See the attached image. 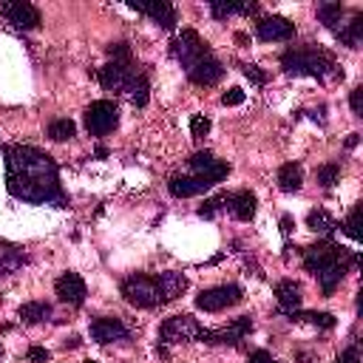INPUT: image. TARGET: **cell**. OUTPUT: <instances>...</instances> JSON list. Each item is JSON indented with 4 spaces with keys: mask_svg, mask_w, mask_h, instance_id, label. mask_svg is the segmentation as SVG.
<instances>
[{
    "mask_svg": "<svg viewBox=\"0 0 363 363\" xmlns=\"http://www.w3.org/2000/svg\"><path fill=\"white\" fill-rule=\"evenodd\" d=\"M241 71H244V77H247L250 82H255V85H264V82H267V74H264L258 65H241Z\"/></svg>",
    "mask_w": 363,
    "mask_h": 363,
    "instance_id": "35",
    "label": "cell"
},
{
    "mask_svg": "<svg viewBox=\"0 0 363 363\" xmlns=\"http://www.w3.org/2000/svg\"><path fill=\"white\" fill-rule=\"evenodd\" d=\"M119 292H122V298L130 306H139V309H156V306H164L167 303V295L162 289L159 275L136 272V275H130V278H125L119 284Z\"/></svg>",
    "mask_w": 363,
    "mask_h": 363,
    "instance_id": "5",
    "label": "cell"
},
{
    "mask_svg": "<svg viewBox=\"0 0 363 363\" xmlns=\"http://www.w3.org/2000/svg\"><path fill=\"white\" fill-rule=\"evenodd\" d=\"M340 17H343V6L340 3H320L318 6V20L326 26V28H337L340 26Z\"/></svg>",
    "mask_w": 363,
    "mask_h": 363,
    "instance_id": "28",
    "label": "cell"
},
{
    "mask_svg": "<svg viewBox=\"0 0 363 363\" xmlns=\"http://www.w3.org/2000/svg\"><path fill=\"white\" fill-rule=\"evenodd\" d=\"M210 133V119L204 116V113H196L193 119H190V136L193 139H204Z\"/></svg>",
    "mask_w": 363,
    "mask_h": 363,
    "instance_id": "33",
    "label": "cell"
},
{
    "mask_svg": "<svg viewBox=\"0 0 363 363\" xmlns=\"http://www.w3.org/2000/svg\"><path fill=\"white\" fill-rule=\"evenodd\" d=\"M170 54L182 62V68L187 71L190 82H196V85H216L224 77V65L216 60L210 45L193 28H184L182 34L173 37Z\"/></svg>",
    "mask_w": 363,
    "mask_h": 363,
    "instance_id": "2",
    "label": "cell"
},
{
    "mask_svg": "<svg viewBox=\"0 0 363 363\" xmlns=\"http://www.w3.org/2000/svg\"><path fill=\"white\" fill-rule=\"evenodd\" d=\"M227 196H230V193H218V196L207 199V201H204V204L199 207V216H201V218H213L216 213L227 210Z\"/></svg>",
    "mask_w": 363,
    "mask_h": 363,
    "instance_id": "31",
    "label": "cell"
},
{
    "mask_svg": "<svg viewBox=\"0 0 363 363\" xmlns=\"http://www.w3.org/2000/svg\"><path fill=\"white\" fill-rule=\"evenodd\" d=\"M210 11L216 20H224L230 14H255L258 11V3H221V0H213L210 3Z\"/></svg>",
    "mask_w": 363,
    "mask_h": 363,
    "instance_id": "23",
    "label": "cell"
},
{
    "mask_svg": "<svg viewBox=\"0 0 363 363\" xmlns=\"http://www.w3.org/2000/svg\"><path fill=\"white\" fill-rule=\"evenodd\" d=\"M199 320L193 315H173L162 323L159 329V346H167V343H190V340H199Z\"/></svg>",
    "mask_w": 363,
    "mask_h": 363,
    "instance_id": "7",
    "label": "cell"
},
{
    "mask_svg": "<svg viewBox=\"0 0 363 363\" xmlns=\"http://www.w3.org/2000/svg\"><path fill=\"white\" fill-rule=\"evenodd\" d=\"M26 357H28L31 363H45V360L51 357V352H48V349H43V346H31Z\"/></svg>",
    "mask_w": 363,
    "mask_h": 363,
    "instance_id": "38",
    "label": "cell"
},
{
    "mask_svg": "<svg viewBox=\"0 0 363 363\" xmlns=\"http://www.w3.org/2000/svg\"><path fill=\"white\" fill-rule=\"evenodd\" d=\"M68 346H71V349L79 346V337H68V340H65V349H68Z\"/></svg>",
    "mask_w": 363,
    "mask_h": 363,
    "instance_id": "43",
    "label": "cell"
},
{
    "mask_svg": "<svg viewBox=\"0 0 363 363\" xmlns=\"http://www.w3.org/2000/svg\"><path fill=\"white\" fill-rule=\"evenodd\" d=\"M349 105H352L354 116H363V85H357V88L352 91V96H349Z\"/></svg>",
    "mask_w": 363,
    "mask_h": 363,
    "instance_id": "36",
    "label": "cell"
},
{
    "mask_svg": "<svg viewBox=\"0 0 363 363\" xmlns=\"http://www.w3.org/2000/svg\"><path fill=\"white\" fill-rule=\"evenodd\" d=\"M335 363H360V357H357V346L352 343L346 352H340V357H337Z\"/></svg>",
    "mask_w": 363,
    "mask_h": 363,
    "instance_id": "40",
    "label": "cell"
},
{
    "mask_svg": "<svg viewBox=\"0 0 363 363\" xmlns=\"http://www.w3.org/2000/svg\"><path fill=\"white\" fill-rule=\"evenodd\" d=\"M26 264V252L9 241H0V275H11Z\"/></svg>",
    "mask_w": 363,
    "mask_h": 363,
    "instance_id": "22",
    "label": "cell"
},
{
    "mask_svg": "<svg viewBox=\"0 0 363 363\" xmlns=\"http://www.w3.org/2000/svg\"><path fill=\"white\" fill-rule=\"evenodd\" d=\"M133 11H139V14H145V17H150L156 26H162V28H176V23H179V17H176V6H170V3H164V0H153V3H139V0H130L128 3Z\"/></svg>",
    "mask_w": 363,
    "mask_h": 363,
    "instance_id": "14",
    "label": "cell"
},
{
    "mask_svg": "<svg viewBox=\"0 0 363 363\" xmlns=\"http://www.w3.org/2000/svg\"><path fill=\"white\" fill-rule=\"evenodd\" d=\"M250 332H252V320H250V315H241V318H235V320H233L230 326H224V329H204V326H201L199 340H204V343H230V346H235V343L244 340Z\"/></svg>",
    "mask_w": 363,
    "mask_h": 363,
    "instance_id": "12",
    "label": "cell"
},
{
    "mask_svg": "<svg viewBox=\"0 0 363 363\" xmlns=\"http://www.w3.org/2000/svg\"><path fill=\"white\" fill-rule=\"evenodd\" d=\"M255 34L264 43H281V40H289L295 34V23L281 17V14H269V17H261L255 23Z\"/></svg>",
    "mask_w": 363,
    "mask_h": 363,
    "instance_id": "13",
    "label": "cell"
},
{
    "mask_svg": "<svg viewBox=\"0 0 363 363\" xmlns=\"http://www.w3.org/2000/svg\"><path fill=\"white\" fill-rule=\"evenodd\" d=\"M281 233H284V235H289V233H292V218H289V216H284V218H281Z\"/></svg>",
    "mask_w": 363,
    "mask_h": 363,
    "instance_id": "41",
    "label": "cell"
},
{
    "mask_svg": "<svg viewBox=\"0 0 363 363\" xmlns=\"http://www.w3.org/2000/svg\"><path fill=\"white\" fill-rule=\"evenodd\" d=\"M315 176H318V184L329 190V187H332L335 182H340V164H337V162H329V164H320Z\"/></svg>",
    "mask_w": 363,
    "mask_h": 363,
    "instance_id": "30",
    "label": "cell"
},
{
    "mask_svg": "<svg viewBox=\"0 0 363 363\" xmlns=\"http://www.w3.org/2000/svg\"><path fill=\"white\" fill-rule=\"evenodd\" d=\"M88 332H91V337L96 343H113V340H128L130 337L128 326L119 318H94Z\"/></svg>",
    "mask_w": 363,
    "mask_h": 363,
    "instance_id": "16",
    "label": "cell"
},
{
    "mask_svg": "<svg viewBox=\"0 0 363 363\" xmlns=\"http://www.w3.org/2000/svg\"><path fill=\"white\" fill-rule=\"evenodd\" d=\"M54 292H57V298H60L62 303H68V306H82V301H85V295H88L85 281H82L77 272H62V275L57 278V284H54Z\"/></svg>",
    "mask_w": 363,
    "mask_h": 363,
    "instance_id": "15",
    "label": "cell"
},
{
    "mask_svg": "<svg viewBox=\"0 0 363 363\" xmlns=\"http://www.w3.org/2000/svg\"><path fill=\"white\" fill-rule=\"evenodd\" d=\"M0 357H3V346H0Z\"/></svg>",
    "mask_w": 363,
    "mask_h": 363,
    "instance_id": "45",
    "label": "cell"
},
{
    "mask_svg": "<svg viewBox=\"0 0 363 363\" xmlns=\"http://www.w3.org/2000/svg\"><path fill=\"white\" fill-rule=\"evenodd\" d=\"M247 363H278L269 352H264V349H258V352H252L250 357H247Z\"/></svg>",
    "mask_w": 363,
    "mask_h": 363,
    "instance_id": "39",
    "label": "cell"
},
{
    "mask_svg": "<svg viewBox=\"0 0 363 363\" xmlns=\"http://www.w3.org/2000/svg\"><path fill=\"white\" fill-rule=\"evenodd\" d=\"M275 301H278L281 312H292V309H298L301 301H303V289H301V284L292 281V278L278 281V284H275Z\"/></svg>",
    "mask_w": 363,
    "mask_h": 363,
    "instance_id": "18",
    "label": "cell"
},
{
    "mask_svg": "<svg viewBox=\"0 0 363 363\" xmlns=\"http://www.w3.org/2000/svg\"><path fill=\"white\" fill-rule=\"evenodd\" d=\"M128 96H130V102H133L136 108H145V105H147L150 82H147V74H145V71H139V74H136V79H133V85H130V91H128Z\"/></svg>",
    "mask_w": 363,
    "mask_h": 363,
    "instance_id": "27",
    "label": "cell"
},
{
    "mask_svg": "<svg viewBox=\"0 0 363 363\" xmlns=\"http://www.w3.org/2000/svg\"><path fill=\"white\" fill-rule=\"evenodd\" d=\"M301 255H303L306 272H312V275L318 278L323 295H332L335 286L343 281L346 269H349L352 264H357V255H354V252H349L346 247H340V244H335V241H329V238H326V241H318V244H312V247H303Z\"/></svg>",
    "mask_w": 363,
    "mask_h": 363,
    "instance_id": "3",
    "label": "cell"
},
{
    "mask_svg": "<svg viewBox=\"0 0 363 363\" xmlns=\"http://www.w3.org/2000/svg\"><path fill=\"white\" fill-rule=\"evenodd\" d=\"M167 190L176 196V199H187V196H199L204 190H210V184L193 173H173L167 179Z\"/></svg>",
    "mask_w": 363,
    "mask_h": 363,
    "instance_id": "17",
    "label": "cell"
},
{
    "mask_svg": "<svg viewBox=\"0 0 363 363\" xmlns=\"http://www.w3.org/2000/svg\"><path fill=\"white\" fill-rule=\"evenodd\" d=\"M136 68L133 62H108L96 71V79L105 91H113V94H122V91H130L133 79H136Z\"/></svg>",
    "mask_w": 363,
    "mask_h": 363,
    "instance_id": "9",
    "label": "cell"
},
{
    "mask_svg": "<svg viewBox=\"0 0 363 363\" xmlns=\"http://www.w3.org/2000/svg\"><path fill=\"white\" fill-rule=\"evenodd\" d=\"M82 363H96V360H82Z\"/></svg>",
    "mask_w": 363,
    "mask_h": 363,
    "instance_id": "44",
    "label": "cell"
},
{
    "mask_svg": "<svg viewBox=\"0 0 363 363\" xmlns=\"http://www.w3.org/2000/svg\"><path fill=\"white\" fill-rule=\"evenodd\" d=\"M255 196L250 193V190H235V193H230L227 196V210L238 218V221H252V216H255Z\"/></svg>",
    "mask_w": 363,
    "mask_h": 363,
    "instance_id": "19",
    "label": "cell"
},
{
    "mask_svg": "<svg viewBox=\"0 0 363 363\" xmlns=\"http://www.w3.org/2000/svg\"><path fill=\"white\" fill-rule=\"evenodd\" d=\"M281 68L295 77H315V79H343V68L337 65L335 54L318 45H301L281 54Z\"/></svg>",
    "mask_w": 363,
    "mask_h": 363,
    "instance_id": "4",
    "label": "cell"
},
{
    "mask_svg": "<svg viewBox=\"0 0 363 363\" xmlns=\"http://www.w3.org/2000/svg\"><path fill=\"white\" fill-rule=\"evenodd\" d=\"M335 37L349 45V48H360V40H363V11H354L349 23H340L335 28Z\"/></svg>",
    "mask_w": 363,
    "mask_h": 363,
    "instance_id": "20",
    "label": "cell"
},
{
    "mask_svg": "<svg viewBox=\"0 0 363 363\" xmlns=\"http://www.w3.org/2000/svg\"><path fill=\"white\" fill-rule=\"evenodd\" d=\"M108 57H111V62H133V54H130L128 43H111L108 45Z\"/></svg>",
    "mask_w": 363,
    "mask_h": 363,
    "instance_id": "32",
    "label": "cell"
},
{
    "mask_svg": "<svg viewBox=\"0 0 363 363\" xmlns=\"http://www.w3.org/2000/svg\"><path fill=\"white\" fill-rule=\"evenodd\" d=\"M357 216H360V207H354V210L349 213V218L343 221V230H346V235H349V238H354V241H360V230H357Z\"/></svg>",
    "mask_w": 363,
    "mask_h": 363,
    "instance_id": "34",
    "label": "cell"
},
{
    "mask_svg": "<svg viewBox=\"0 0 363 363\" xmlns=\"http://www.w3.org/2000/svg\"><path fill=\"white\" fill-rule=\"evenodd\" d=\"M278 187L284 190V193H295V190H301V184H303V167L298 164V162H286V164H281L278 167Z\"/></svg>",
    "mask_w": 363,
    "mask_h": 363,
    "instance_id": "21",
    "label": "cell"
},
{
    "mask_svg": "<svg viewBox=\"0 0 363 363\" xmlns=\"http://www.w3.org/2000/svg\"><path fill=\"white\" fill-rule=\"evenodd\" d=\"M77 133V125L71 122V119H54L51 125H48V139H54V142H65V139H71Z\"/></svg>",
    "mask_w": 363,
    "mask_h": 363,
    "instance_id": "29",
    "label": "cell"
},
{
    "mask_svg": "<svg viewBox=\"0 0 363 363\" xmlns=\"http://www.w3.org/2000/svg\"><path fill=\"white\" fill-rule=\"evenodd\" d=\"M289 320H309V323H315V326H320V329H332L335 326V315H329V312H301V309H292V312H284Z\"/></svg>",
    "mask_w": 363,
    "mask_h": 363,
    "instance_id": "26",
    "label": "cell"
},
{
    "mask_svg": "<svg viewBox=\"0 0 363 363\" xmlns=\"http://www.w3.org/2000/svg\"><path fill=\"white\" fill-rule=\"evenodd\" d=\"M187 167H190L193 176L204 179L210 187L218 184L221 179H227V173H230V164L221 162V159H216L210 150H199V153H193V156L187 159Z\"/></svg>",
    "mask_w": 363,
    "mask_h": 363,
    "instance_id": "10",
    "label": "cell"
},
{
    "mask_svg": "<svg viewBox=\"0 0 363 363\" xmlns=\"http://www.w3.org/2000/svg\"><path fill=\"white\" fill-rule=\"evenodd\" d=\"M0 14L14 26V28H23V31H31L43 23V14L37 6L26 3V0H9V3H0Z\"/></svg>",
    "mask_w": 363,
    "mask_h": 363,
    "instance_id": "11",
    "label": "cell"
},
{
    "mask_svg": "<svg viewBox=\"0 0 363 363\" xmlns=\"http://www.w3.org/2000/svg\"><path fill=\"white\" fill-rule=\"evenodd\" d=\"M241 298H244V289L238 284H221V286H210V289L199 292L196 306L204 309V312H221V309L235 306Z\"/></svg>",
    "mask_w": 363,
    "mask_h": 363,
    "instance_id": "8",
    "label": "cell"
},
{
    "mask_svg": "<svg viewBox=\"0 0 363 363\" xmlns=\"http://www.w3.org/2000/svg\"><path fill=\"white\" fill-rule=\"evenodd\" d=\"M3 156H6V187L14 199L28 204L68 207V196L60 184V167L45 150L34 145L11 142L3 147Z\"/></svg>",
    "mask_w": 363,
    "mask_h": 363,
    "instance_id": "1",
    "label": "cell"
},
{
    "mask_svg": "<svg viewBox=\"0 0 363 363\" xmlns=\"http://www.w3.org/2000/svg\"><path fill=\"white\" fill-rule=\"evenodd\" d=\"M51 318V303L45 301H28L20 306V320L23 323H43Z\"/></svg>",
    "mask_w": 363,
    "mask_h": 363,
    "instance_id": "24",
    "label": "cell"
},
{
    "mask_svg": "<svg viewBox=\"0 0 363 363\" xmlns=\"http://www.w3.org/2000/svg\"><path fill=\"white\" fill-rule=\"evenodd\" d=\"M221 102L224 105H241L244 102V91L241 88H230V91L221 94Z\"/></svg>",
    "mask_w": 363,
    "mask_h": 363,
    "instance_id": "37",
    "label": "cell"
},
{
    "mask_svg": "<svg viewBox=\"0 0 363 363\" xmlns=\"http://www.w3.org/2000/svg\"><path fill=\"white\" fill-rule=\"evenodd\" d=\"M119 125V108L111 99H96L85 108V128L91 136H105Z\"/></svg>",
    "mask_w": 363,
    "mask_h": 363,
    "instance_id": "6",
    "label": "cell"
},
{
    "mask_svg": "<svg viewBox=\"0 0 363 363\" xmlns=\"http://www.w3.org/2000/svg\"><path fill=\"white\" fill-rule=\"evenodd\" d=\"M354 145H357V133H352V136L346 139V147H354Z\"/></svg>",
    "mask_w": 363,
    "mask_h": 363,
    "instance_id": "42",
    "label": "cell"
},
{
    "mask_svg": "<svg viewBox=\"0 0 363 363\" xmlns=\"http://www.w3.org/2000/svg\"><path fill=\"white\" fill-rule=\"evenodd\" d=\"M306 227L312 230V233H323V235H332L340 224L326 213V210H309V216H306Z\"/></svg>",
    "mask_w": 363,
    "mask_h": 363,
    "instance_id": "25",
    "label": "cell"
}]
</instances>
